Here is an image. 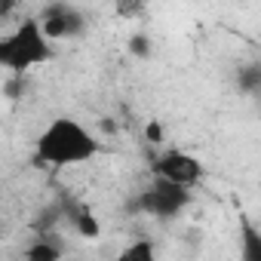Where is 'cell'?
<instances>
[{
  "label": "cell",
  "instance_id": "cell-5",
  "mask_svg": "<svg viewBox=\"0 0 261 261\" xmlns=\"http://www.w3.org/2000/svg\"><path fill=\"white\" fill-rule=\"evenodd\" d=\"M40 28H43V34L56 43V40H68V37H77V34H83L86 31V19H83V13L77 10V7H71V4H53V7H43V13H40Z\"/></svg>",
  "mask_w": 261,
  "mask_h": 261
},
{
  "label": "cell",
  "instance_id": "cell-10",
  "mask_svg": "<svg viewBox=\"0 0 261 261\" xmlns=\"http://www.w3.org/2000/svg\"><path fill=\"white\" fill-rule=\"evenodd\" d=\"M163 139H166V129H163L160 120L145 123V142H148L151 148H163Z\"/></svg>",
  "mask_w": 261,
  "mask_h": 261
},
{
  "label": "cell",
  "instance_id": "cell-9",
  "mask_svg": "<svg viewBox=\"0 0 261 261\" xmlns=\"http://www.w3.org/2000/svg\"><path fill=\"white\" fill-rule=\"evenodd\" d=\"M74 230H77L83 240H98V237H101V224H98V218H95L89 209H80V212L74 215Z\"/></svg>",
  "mask_w": 261,
  "mask_h": 261
},
{
  "label": "cell",
  "instance_id": "cell-6",
  "mask_svg": "<svg viewBox=\"0 0 261 261\" xmlns=\"http://www.w3.org/2000/svg\"><path fill=\"white\" fill-rule=\"evenodd\" d=\"M114 261H157V246H154L151 240H145V237L129 240V243L114 255Z\"/></svg>",
  "mask_w": 261,
  "mask_h": 261
},
{
  "label": "cell",
  "instance_id": "cell-1",
  "mask_svg": "<svg viewBox=\"0 0 261 261\" xmlns=\"http://www.w3.org/2000/svg\"><path fill=\"white\" fill-rule=\"evenodd\" d=\"M101 139L92 133L89 126H83L77 117H53L46 123V129L34 142V157L43 166L53 169H65V166H80L89 163L101 154Z\"/></svg>",
  "mask_w": 261,
  "mask_h": 261
},
{
  "label": "cell",
  "instance_id": "cell-2",
  "mask_svg": "<svg viewBox=\"0 0 261 261\" xmlns=\"http://www.w3.org/2000/svg\"><path fill=\"white\" fill-rule=\"evenodd\" d=\"M56 56L53 40L43 34L37 19H22L10 34L0 37V68L13 77H25L31 68L46 65Z\"/></svg>",
  "mask_w": 261,
  "mask_h": 261
},
{
  "label": "cell",
  "instance_id": "cell-4",
  "mask_svg": "<svg viewBox=\"0 0 261 261\" xmlns=\"http://www.w3.org/2000/svg\"><path fill=\"white\" fill-rule=\"evenodd\" d=\"M191 206V191L185 188H175V185H166V181H157L139 194V200L133 203L136 212L142 215H154V218H163V221H172L178 218L185 209Z\"/></svg>",
  "mask_w": 261,
  "mask_h": 261
},
{
  "label": "cell",
  "instance_id": "cell-8",
  "mask_svg": "<svg viewBox=\"0 0 261 261\" xmlns=\"http://www.w3.org/2000/svg\"><path fill=\"white\" fill-rule=\"evenodd\" d=\"M243 261H261V233L252 221H243Z\"/></svg>",
  "mask_w": 261,
  "mask_h": 261
},
{
  "label": "cell",
  "instance_id": "cell-3",
  "mask_svg": "<svg viewBox=\"0 0 261 261\" xmlns=\"http://www.w3.org/2000/svg\"><path fill=\"white\" fill-rule=\"evenodd\" d=\"M151 172L157 181H166V185H175V188H197L203 178H206V166L200 163V157L188 154V151H178V148H160V154L154 157L151 163Z\"/></svg>",
  "mask_w": 261,
  "mask_h": 261
},
{
  "label": "cell",
  "instance_id": "cell-7",
  "mask_svg": "<svg viewBox=\"0 0 261 261\" xmlns=\"http://www.w3.org/2000/svg\"><path fill=\"white\" fill-rule=\"evenodd\" d=\"M25 261H62V249L49 240H34L25 249Z\"/></svg>",
  "mask_w": 261,
  "mask_h": 261
},
{
  "label": "cell",
  "instance_id": "cell-11",
  "mask_svg": "<svg viewBox=\"0 0 261 261\" xmlns=\"http://www.w3.org/2000/svg\"><path fill=\"white\" fill-rule=\"evenodd\" d=\"M237 83L246 89V92H255L258 89V83H261V74H258V65H252V68H246L243 74H237Z\"/></svg>",
  "mask_w": 261,
  "mask_h": 261
},
{
  "label": "cell",
  "instance_id": "cell-12",
  "mask_svg": "<svg viewBox=\"0 0 261 261\" xmlns=\"http://www.w3.org/2000/svg\"><path fill=\"white\" fill-rule=\"evenodd\" d=\"M129 53L133 56H151V40L145 37V34H136V37H129Z\"/></svg>",
  "mask_w": 261,
  "mask_h": 261
}]
</instances>
